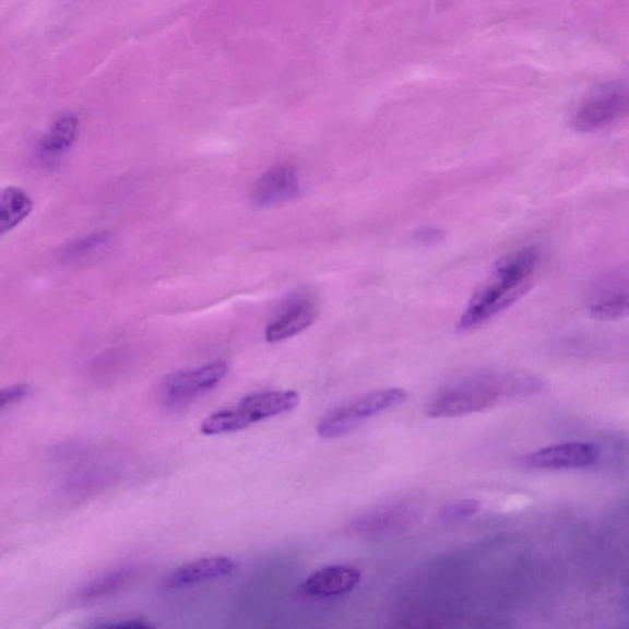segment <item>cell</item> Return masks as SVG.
Returning <instances> with one entry per match:
<instances>
[{"label":"cell","mask_w":629,"mask_h":629,"mask_svg":"<svg viewBox=\"0 0 629 629\" xmlns=\"http://www.w3.org/2000/svg\"><path fill=\"white\" fill-rule=\"evenodd\" d=\"M539 264L535 246L505 256L497 262L488 281L470 299L458 323V331L468 332L495 318L530 289Z\"/></svg>","instance_id":"1"},{"label":"cell","mask_w":629,"mask_h":629,"mask_svg":"<svg viewBox=\"0 0 629 629\" xmlns=\"http://www.w3.org/2000/svg\"><path fill=\"white\" fill-rule=\"evenodd\" d=\"M543 388V381L523 373H482L462 379L439 392L430 401L427 413L432 418L466 416L506 400L534 395Z\"/></svg>","instance_id":"2"},{"label":"cell","mask_w":629,"mask_h":629,"mask_svg":"<svg viewBox=\"0 0 629 629\" xmlns=\"http://www.w3.org/2000/svg\"><path fill=\"white\" fill-rule=\"evenodd\" d=\"M294 390L265 391L244 397L238 405L213 413L202 422L204 436H219L251 427L254 423L293 411L299 405Z\"/></svg>","instance_id":"3"},{"label":"cell","mask_w":629,"mask_h":629,"mask_svg":"<svg viewBox=\"0 0 629 629\" xmlns=\"http://www.w3.org/2000/svg\"><path fill=\"white\" fill-rule=\"evenodd\" d=\"M407 397L408 392L399 388L369 392L327 413L318 423V435L323 439L346 436L379 413L401 405Z\"/></svg>","instance_id":"4"},{"label":"cell","mask_w":629,"mask_h":629,"mask_svg":"<svg viewBox=\"0 0 629 629\" xmlns=\"http://www.w3.org/2000/svg\"><path fill=\"white\" fill-rule=\"evenodd\" d=\"M628 88L614 82L590 92L574 108L570 123L578 132H595L621 120L628 111Z\"/></svg>","instance_id":"5"},{"label":"cell","mask_w":629,"mask_h":629,"mask_svg":"<svg viewBox=\"0 0 629 629\" xmlns=\"http://www.w3.org/2000/svg\"><path fill=\"white\" fill-rule=\"evenodd\" d=\"M228 372V363L219 360L169 373L161 383L159 396L166 406H182L218 387Z\"/></svg>","instance_id":"6"},{"label":"cell","mask_w":629,"mask_h":629,"mask_svg":"<svg viewBox=\"0 0 629 629\" xmlns=\"http://www.w3.org/2000/svg\"><path fill=\"white\" fill-rule=\"evenodd\" d=\"M600 451L592 442L568 441L546 447L521 459V466L529 470H578L596 464Z\"/></svg>","instance_id":"7"},{"label":"cell","mask_w":629,"mask_h":629,"mask_svg":"<svg viewBox=\"0 0 629 629\" xmlns=\"http://www.w3.org/2000/svg\"><path fill=\"white\" fill-rule=\"evenodd\" d=\"M300 193L297 171L290 165H275L256 181L251 199L254 205L273 206L295 199Z\"/></svg>","instance_id":"8"},{"label":"cell","mask_w":629,"mask_h":629,"mask_svg":"<svg viewBox=\"0 0 629 629\" xmlns=\"http://www.w3.org/2000/svg\"><path fill=\"white\" fill-rule=\"evenodd\" d=\"M318 307L307 297H295L284 305L282 311L265 328L268 342L277 343L297 336L311 327L318 318Z\"/></svg>","instance_id":"9"},{"label":"cell","mask_w":629,"mask_h":629,"mask_svg":"<svg viewBox=\"0 0 629 629\" xmlns=\"http://www.w3.org/2000/svg\"><path fill=\"white\" fill-rule=\"evenodd\" d=\"M236 568L233 559L224 556L209 557L195 560L173 570L164 579L166 589H183L194 584L210 582V580L221 579L232 575Z\"/></svg>","instance_id":"10"},{"label":"cell","mask_w":629,"mask_h":629,"mask_svg":"<svg viewBox=\"0 0 629 629\" xmlns=\"http://www.w3.org/2000/svg\"><path fill=\"white\" fill-rule=\"evenodd\" d=\"M358 569L348 566H329L317 570L301 585L312 597H333L347 594L360 583Z\"/></svg>","instance_id":"11"},{"label":"cell","mask_w":629,"mask_h":629,"mask_svg":"<svg viewBox=\"0 0 629 629\" xmlns=\"http://www.w3.org/2000/svg\"><path fill=\"white\" fill-rule=\"evenodd\" d=\"M419 511L415 506L399 503L372 511L363 517L353 529L360 534H387L405 530L416 520Z\"/></svg>","instance_id":"12"},{"label":"cell","mask_w":629,"mask_h":629,"mask_svg":"<svg viewBox=\"0 0 629 629\" xmlns=\"http://www.w3.org/2000/svg\"><path fill=\"white\" fill-rule=\"evenodd\" d=\"M138 575V569L132 566L118 567L97 575L87 582L75 595L81 604H93L111 597L130 586Z\"/></svg>","instance_id":"13"},{"label":"cell","mask_w":629,"mask_h":629,"mask_svg":"<svg viewBox=\"0 0 629 629\" xmlns=\"http://www.w3.org/2000/svg\"><path fill=\"white\" fill-rule=\"evenodd\" d=\"M628 311V293L626 280L605 281L600 294L590 305V312L598 320L621 319Z\"/></svg>","instance_id":"14"},{"label":"cell","mask_w":629,"mask_h":629,"mask_svg":"<svg viewBox=\"0 0 629 629\" xmlns=\"http://www.w3.org/2000/svg\"><path fill=\"white\" fill-rule=\"evenodd\" d=\"M33 211V200L19 187L0 191V236L12 232Z\"/></svg>","instance_id":"15"},{"label":"cell","mask_w":629,"mask_h":629,"mask_svg":"<svg viewBox=\"0 0 629 629\" xmlns=\"http://www.w3.org/2000/svg\"><path fill=\"white\" fill-rule=\"evenodd\" d=\"M78 134V120L72 115H67L55 122L51 130L39 142L38 152L45 159H56L67 153L74 144Z\"/></svg>","instance_id":"16"},{"label":"cell","mask_w":629,"mask_h":629,"mask_svg":"<svg viewBox=\"0 0 629 629\" xmlns=\"http://www.w3.org/2000/svg\"><path fill=\"white\" fill-rule=\"evenodd\" d=\"M480 509L479 501L476 499H462L448 505L440 511V519L446 523L451 521L464 520L474 517Z\"/></svg>","instance_id":"17"},{"label":"cell","mask_w":629,"mask_h":629,"mask_svg":"<svg viewBox=\"0 0 629 629\" xmlns=\"http://www.w3.org/2000/svg\"><path fill=\"white\" fill-rule=\"evenodd\" d=\"M29 393H32V388L25 385V383L0 390V412L24 401L29 396Z\"/></svg>","instance_id":"18"},{"label":"cell","mask_w":629,"mask_h":629,"mask_svg":"<svg viewBox=\"0 0 629 629\" xmlns=\"http://www.w3.org/2000/svg\"><path fill=\"white\" fill-rule=\"evenodd\" d=\"M108 240H110V235L107 234L87 236V238L75 242L71 251L75 254L92 252L96 249H100L102 246L108 242Z\"/></svg>","instance_id":"19"},{"label":"cell","mask_w":629,"mask_h":629,"mask_svg":"<svg viewBox=\"0 0 629 629\" xmlns=\"http://www.w3.org/2000/svg\"><path fill=\"white\" fill-rule=\"evenodd\" d=\"M98 627L120 628V629H151L154 628L155 626L151 622L143 621V619L128 618V619H121V621L112 624L98 625Z\"/></svg>","instance_id":"20"}]
</instances>
